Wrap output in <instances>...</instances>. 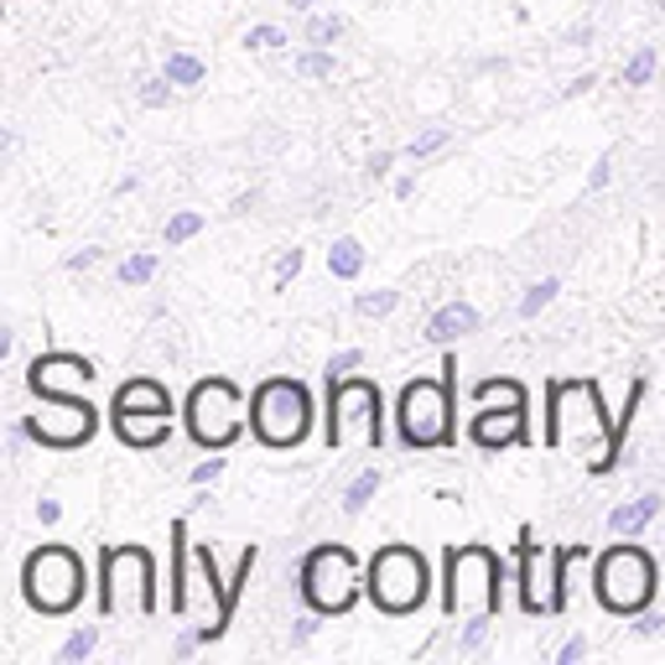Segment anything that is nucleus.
<instances>
[{"label": "nucleus", "instance_id": "f257e3e1", "mask_svg": "<svg viewBox=\"0 0 665 665\" xmlns=\"http://www.w3.org/2000/svg\"><path fill=\"white\" fill-rule=\"evenodd\" d=\"M458 354L443 359V375H416L395 395V437L411 453H437L458 447Z\"/></svg>", "mask_w": 665, "mask_h": 665}, {"label": "nucleus", "instance_id": "f03ea898", "mask_svg": "<svg viewBox=\"0 0 665 665\" xmlns=\"http://www.w3.org/2000/svg\"><path fill=\"white\" fill-rule=\"evenodd\" d=\"M505 578H510V567L499 562L495 547H484V541L447 547L443 551V614L447 619L499 614V603H505Z\"/></svg>", "mask_w": 665, "mask_h": 665}, {"label": "nucleus", "instance_id": "7ed1b4c3", "mask_svg": "<svg viewBox=\"0 0 665 665\" xmlns=\"http://www.w3.org/2000/svg\"><path fill=\"white\" fill-rule=\"evenodd\" d=\"M614 432V416L603 406V391L598 380H547V447L562 453V447H598L609 443Z\"/></svg>", "mask_w": 665, "mask_h": 665}, {"label": "nucleus", "instance_id": "20e7f679", "mask_svg": "<svg viewBox=\"0 0 665 665\" xmlns=\"http://www.w3.org/2000/svg\"><path fill=\"white\" fill-rule=\"evenodd\" d=\"M84 593H89V567L73 547L48 541V547L27 551V562H21V598H27L32 614L63 619L84 603Z\"/></svg>", "mask_w": 665, "mask_h": 665}, {"label": "nucleus", "instance_id": "39448f33", "mask_svg": "<svg viewBox=\"0 0 665 665\" xmlns=\"http://www.w3.org/2000/svg\"><path fill=\"white\" fill-rule=\"evenodd\" d=\"M250 432L260 447L291 453L312 432V391L297 375H271L250 391Z\"/></svg>", "mask_w": 665, "mask_h": 665}, {"label": "nucleus", "instance_id": "423d86ee", "mask_svg": "<svg viewBox=\"0 0 665 665\" xmlns=\"http://www.w3.org/2000/svg\"><path fill=\"white\" fill-rule=\"evenodd\" d=\"M364 593H370V603H375L380 614H391V619L416 614V609L432 598L427 557L416 547H406V541L380 547L375 557H370V572H364Z\"/></svg>", "mask_w": 665, "mask_h": 665}, {"label": "nucleus", "instance_id": "0eeeda50", "mask_svg": "<svg viewBox=\"0 0 665 665\" xmlns=\"http://www.w3.org/2000/svg\"><path fill=\"white\" fill-rule=\"evenodd\" d=\"M328 447H364L380 453L385 447V395L370 375H349L328 385Z\"/></svg>", "mask_w": 665, "mask_h": 665}, {"label": "nucleus", "instance_id": "6e6552de", "mask_svg": "<svg viewBox=\"0 0 665 665\" xmlns=\"http://www.w3.org/2000/svg\"><path fill=\"white\" fill-rule=\"evenodd\" d=\"M655 588H661L655 557H650L645 547H634L630 536H624L619 547L603 551V557H598V567H593V593H598V603H603L609 614H619V619L645 614L650 603H655Z\"/></svg>", "mask_w": 665, "mask_h": 665}, {"label": "nucleus", "instance_id": "1a4fd4ad", "mask_svg": "<svg viewBox=\"0 0 665 665\" xmlns=\"http://www.w3.org/2000/svg\"><path fill=\"white\" fill-rule=\"evenodd\" d=\"M297 593H302V603H308L312 614H323V619L349 614L359 603V593H364L354 551L339 547V541L312 547L308 557H302V567H297Z\"/></svg>", "mask_w": 665, "mask_h": 665}, {"label": "nucleus", "instance_id": "9d476101", "mask_svg": "<svg viewBox=\"0 0 665 665\" xmlns=\"http://www.w3.org/2000/svg\"><path fill=\"white\" fill-rule=\"evenodd\" d=\"M183 422H188V437L204 453H224L229 443H239V432L250 427V401L235 380L208 375L188 391V406H183Z\"/></svg>", "mask_w": 665, "mask_h": 665}, {"label": "nucleus", "instance_id": "9b49d317", "mask_svg": "<svg viewBox=\"0 0 665 665\" xmlns=\"http://www.w3.org/2000/svg\"><path fill=\"white\" fill-rule=\"evenodd\" d=\"M156 614V557L146 547L100 551V619Z\"/></svg>", "mask_w": 665, "mask_h": 665}, {"label": "nucleus", "instance_id": "f8f14e48", "mask_svg": "<svg viewBox=\"0 0 665 665\" xmlns=\"http://www.w3.org/2000/svg\"><path fill=\"white\" fill-rule=\"evenodd\" d=\"M37 447H58V453H73V447H89L94 432H100V411L89 406L84 395H42V411L37 416H21L17 422Z\"/></svg>", "mask_w": 665, "mask_h": 665}, {"label": "nucleus", "instance_id": "ddd939ff", "mask_svg": "<svg viewBox=\"0 0 665 665\" xmlns=\"http://www.w3.org/2000/svg\"><path fill=\"white\" fill-rule=\"evenodd\" d=\"M515 588H520V614L530 619H557V578H551V551L536 541V530L520 526L515 536Z\"/></svg>", "mask_w": 665, "mask_h": 665}, {"label": "nucleus", "instance_id": "4468645a", "mask_svg": "<svg viewBox=\"0 0 665 665\" xmlns=\"http://www.w3.org/2000/svg\"><path fill=\"white\" fill-rule=\"evenodd\" d=\"M94 359L69 354V349H52V354H37L27 364V391L42 401V395H84L94 385Z\"/></svg>", "mask_w": 665, "mask_h": 665}, {"label": "nucleus", "instance_id": "2eb2a0df", "mask_svg": "<svg viewBox=\"0 0 665 665\" xmlns=\"http://www.w3.org/2000/svg\"><path fill=\"white\" fill-rule=\"evenodd\" d=\"M468 443L478 453H505V447H530V406H474Z\"/></svg>", "mask_w": 665, "mask_h": 665}, {"label": "nucleus", "instance_id": "dca6fc26", "mask_svg": "<svg viewBox=\"0 0 665 665\" xmlns=\"http://www.w3.org/2000/svg\"><path fill=\"white\" fill-rule=\"evenodd\" d=\"M645 391H650V380L634 375V380H630V401H624V411L614 416V432H609V443H603L593 458H588V474H593V478H609L619 463H624V443H630V427H634V416H640V406H645Z\"/></svg>", "mask_w": 665, "mask_h": 665}, {"label": "nucleus", "instance_id": "f3484780", "mask_svg": "<svg viewBox=\"0 0 665 665\" xmlns=\"http://www.w3.org/2000/svg\"><path fill=\"white\" fill-rule=\"evenodd\" d=\"M110 427L125 447L152 453V447L172 443V411H110Z\"/></svg>", "mask_w": 665, "mask_h": 665}, {"label": "nucleus", "instance_id": "a211bd4d", "mask_svg": "<svg viewBox=\"0 0 665 665\" xmlns=\"http://www.w3.org/2000/svg\"><path fill=\"white\" fill-rule=\"evenodd\" d=\"M478 308L474 302H447V308H437L427 318V333L422 339L427 343H437V349H447V343H458V339H468V333H478Z\"/></svg>", "mask_w": 665, "mask_h": 665}, {"label": "nucleus", "instance_id": "6ab92c4d", "mask_svg": "<svg viewBox=\"0 0 665 665\" xmlns=\"http://www.w3.org/2000/svg\"><path fill=\"white\" fill-rule=\"evenodd\" d=\"M167 551H172V582H167V609L172 614H188V520H172L167 530Z\"/></svg>", "mask_w": 665, "mask_h": 665}, {"label": "nucleus", "instance_id": "aec40b11", "mask_svg": "<svg viewBox=\"0 0 665 665\" xmlns=\"http://www.w3.org/2000/svg\"><path fill=\"white\" fill-rule=\"evenodd\" d=\"M110 411H172V391L152 375H136L110 395Z\"/></svg>", "mask_w": 665, "mask_h": 665}, {"label": "nucleus", "instance_id": "412c9836", "mask_svg": "<svg viewBox=\"0 0 665 665\" xmlns=\"http://www.w3.org/2000/svg\"><path fill=\"white\" fill-rule=\"evenodd\" d=\"M661 510H665L661 495H634V499H624V505H614V510H609V530H614V536H630V541H634V536H645V526Z\"/></svg>", "mask_w": 665, "mask_h": 665}, {"label": "nucleus", "instance_id": "4be33fe9", "mask_svg": "<svg viewBox=\"0 0 665 665\" xmlns=\"http://www.w3.org/2000/svg\"><path fill=\"white\" fill-rule=\"evenodd\" d=\"M474 406H530V395L520 380H478Z\"/></svg>", "mask_w": 665, "mask_h": 665}, {"label": "nucleus", "instance_id": "5701e85b", "mask_svg": "<svg viewBox=\"0 0 665 665\" xmlns=\"http://www.w3.org/2000/svg\"><path fill=\"white\" fill-rule=\"evenodd\" d=\"M328 271L339 276V281H359V271H364V245H359L354 235L333 239V250H328Z\"/></svg>", "mask_w": 665, "mask_h": 665}, {"label": "nucleus", "instance_id": "b1692460", "mask_svg": "<svg viewBox=\"0 0 665 665\" xmlns=\"http://www.w3.org/2000/svg\"><path fill=\"white\" fill-rule=\"evenodd\" d=\"M162 73H167L177 89H198L208 79V69H204V58H193V52H167V63H162Z\"/></svg>", "mask_w": 665, "mask_h": 665}, {"label": "nucleus", "instance_id": "393cba45", "mask_svg": "<svg viewBox=\"0 0 665 665\" xmlns=\"http://www.w3.org/2000/svg\"><path fill=\"white\" fill-rule=\"evenodd\" d=\"M156 271H162V256L156 250H136V256H125L120 260V287H152Z\"/></svg>", "mask_w": 665, "mask_h": 665}, {"label": "nucleus", "instance_id": "a878e982", "mask_svg": "<svg viewBox=\"0 0 665 665\" xmlns=\"http://www.w3.org/2000/svg\"><path fill=\"white\" fill-rule=\"evenodd\" d=\"M94 650H100V624H79V630H73L69 640L58 645V655H52V661H58V665H79V661H89Z\"/></svg>", "mask_w": 665, "mask_h": 665}, {"label": "nucleus", "instance_id": "bb28decb", "mask_svg": "<svg viewBox=\"0 0 665 665\" xmlns=\"http://www.w3.org/2000/svg\"><path fill=\"white\" fill-rule=\"evenodd\" d=\"M380 484H385V474H380V468H364V474L343 489V515H364V510H370V499L380 495Z\"/></svg>", "mask_w": 665, "mask_h": 665}, {"label": "nucleus", "instance_id": "cd10ccee", "mask_svg": "<svg viewBox=\"0 0 665 665\" xmlns=\"http://www.w3.org/2000/svg\"><path fill=\"white\" fill-rule=\"evenodd\" d=\"M557 291H562V281H557V276H541V281H536V287H526V297H520V318H541V312L551 308V302H557Z\"/></svg>", "mask_w": 665, "mask_h": 665}, {"label": "nucleus", "instance_id": "c85d7f7f", "mask_svg": "<svg viewBox=\"0 0 665 665\" xmlns=\"http://www.w3.org/2000/svg\"><path fill=\"white\" fill-rule=\"evenodd\" d=\"M204 214H198V208H183V214H172L167 219V229H162V235H167V245H188V239H198L204 235Z\"/></svg>", "mask_w": 665, "mask_h": 665}, {"label": "nucleus", "instance_id": "c756f323", "mask_svg": "<svg viewBox=\"0 0 665 665\" xmlns=\"http://www.w3.org/2000/svg\"><path fill=\"white\" fill-rule=\"evenodd\" d=\"M395 308H401V291H359L354 297L359 318H391Z\"/></svg>", "mask_w": 665, "mask_h": 665}, {"label": "nucleus", "instance_id": "7c9ffc66", "mask_svg": "<svg viewBox=\"0 0 665 665\" xmlns=\"http://www.w3.org/2000/svg\"><path fill=\"white\" fill-rule=\"evenodd\" d=\"M655 63H661V52H655V48H640L630 63H624V84H630V89H645L650 79H655Z\"/></svg>", "mask_w": 665, "mask_h": 665}, {"label": "nucleus", "instance_id": "2f4dec72", "mask_svg": "<svg viewBox=\"0 0 665 665\" xmlns=\"http://www.w3.org/2000/svg\"><path fill=\"white\" fill-rule=\"evenodd\" d=\"M489 630H495V614H474V619H463V630H458V655H474L484 640H489Z\"/></svg>", "mask_w": 665, "mask_h": 665}, {"label": "nucleus", "instance_id": "473e14b6", "mask_svg": "<svg viewBox=\"0 0 665 665\" xmlns=\"http://www.w3.org/2000/svg\"><path fill=\"white\" fill-rule=\"evenodd\" d=\"M359 370H364V349H339V354L328 359V370H323V380H328V385H339V380L359 375Z\"/></svg>", "mask_w": 665, "mask_h": 665}, {"label": "nucleus", "instance_id": "72a5a7b5", "mask_svg": "<svg viewBox=\"0 0 665 665\" xmlns=\"http://www.w3.org/2000/svg\"><path fill=\"white\" fill-rule=\"evenodd\" d=\"M276 48H287V32L271 27V21H260V27L245 32V52H276Z\"/></svg>", "mask_w": 665, "mask_h": 665}, {"label": "nucleus", "instance_id": "f704fd0d", "mask_svg": "<svg viewBox=\"0 0 665 665\" xmlns=\"http://www.w3.org/2000/svg\"><path fill=\"white\" fill-rule=\"evenodd\" d=\"M297 73L302 79H333V48H308L297 58Z\"/></svg>", "mask_w": 665, "mask_h": 665}, {"label": "nucleus", "instance_id": "c9c22d12", "mask_svg": "<svg viewBox=\"0 0 665 665\" xmlns=\"http://www.w3.org/2000/svg\"><path fill=\"white\" fill-rule=\"evenodd\" d=\"M343 32H349V27H343V17H312L308 21V42H312V48H333Z\"/></svg>", "mask_w": 665, "mask_h": 665}, {"label": "nucleus", "instance_id": "e433bc0d", "mask_svg": "<svg viewBox=\"0 0 665 665\" xmlns=\"http://www.w3.org/2000/svg\"><path fill=\"white\" fill-rule=\"evenodd\" d=\"M141 104H146V110H167V104H172V79H167V73L141 79Z\"/></svg>", "mask_w": 665, "mask_h": 665}, {"label": "nucleus", "instance_id": "4c0bfd02", "mask_svg": "<svg viewBox=\"0 0 665 665\" xmlns=\"http://www.w3.org/2000/svg\"><path fill=\"white\" fill-rule=\"evenodd\" d=\"M443 146H447V131H443V125H432V131H422V136H411L406 156H411V162H422V156H437Z\"/></svg>", "mask_w": 665, "mask_h": 665}, {"label": "nucleus", "instance_id": "58836bf2", "mask_svg": "<svg viewBox=\"0 0 665 665\" xmlns=\"http://www.w3.org/2000/svg\"><path fill=\"white\" fill-rule=\"evenodd\" d=\"M302 260H308V256H302L297 245H291V250H287L281 260H276V291H287L291 281H297V271H302Z\"/></svg>", "mask_w": 665, "mask_h": 665}, {"label": "nucleus", "instance_id": "ea45409f", "mask_svg": "<svg viewBox=\"0 0 665 665\" xmlns=\"http://www.w3.org/2000/svg\"><path fill=\"white\" fill-rule=\"evenodd\" d=\"M224 468H229L224 458H204V463H198V468L188 474V484H193V489H208L214 478H224Z\"/></svg>", "mask_w": 665, "mask_h": 665}, {"label": "nucleus", "instance_id": "a19ab883", "mask_svg": "<svg viewBox=\"0 0 665 665\" xmlns=\"http://www.w3.org/2000/svg\"><path fill=\"white\" fill-rule=\"evenodd\" d=\"M318 619H323V614H312V609H308V614L291 619V650H302L312 634H318Z\"/></svg>", "mask_w": 665, "mask_h": 665}, {"label": "nucleus", "instance_id": "79ce46f5", "mask_svg": "<svg viewBox=\"0 0 665 665\" xmlns=\"http://www.w3.org/2000/svg\"><path fill=\"white\" fill-rule=\"evenodd\" d=\"M609 177H614V156H598L593 172H588V193H603L609 188Z\"/></svg>", "mask_w": 665, "mask_h": 665}, {"label": "nucleus", "instance_id": "37998d69", "mask_svg": "<svg viewBox=\"0 0 665 665\" xmlns=\"http://www.w3.org/2000/svg\"><path fill=\"white\" fill-rule=\"evenodd\" d=\"M204 650V640H198V630H188V634H177V645H172V661H193Z\"/></svg>", "mask_w": 665, "mask_h": 665}, {"label": "nucleus", "instance_id": "c03bdc74", "mask_svg": "<svg viewBox=\"0 0 665 665\" xmlns=\"http://www.w3.org/2000/svg\"><path fill=\"white\" fill-rule=\"evenodd\" d=\"M582 655H588V640H582V634H572V640L557 650V665H578Z\"/></svg>", "mask_w": 665, "mask_h": 665}, {"label": "nucleus", "instance_id": "a18cd8bd", "mask_svg": "<svg viewBox=\"0 0 665 665\" xmlns=\"http://www.w3.org/2000/svg\"><path fill=\"white\" fill-rule=\"evenodd\" d=\"M661 630H665V614H634V634L640 640H655Z\"/></svg>", "mask_w": 665, "mask_h": 665}, {"label": "nucleus", "instance_id": "49530a36", "mask_svg": "<svg viewBox=\"0 0 665 665\" xmlns=\"http://www.w3.org/2000/svg\"><path fill=\"white\" fill-rule=\"evenodd\" d=\"M391 167H395V152H375V156H370V167H364V172H370L375 183H385V177H391Z\"/></svg>", "mask_w": 665, "mask_h": 665}, {"label": "nucleus", "instance_id": "de8ad7c7", "mask_svg": "<svg viewBox=\"0 0 665 665\" xmlns=\"http://www.w3.org/2000/svg\"><path fill=\"white\" fill-rule=\"evenodd\" d=\"M89 266H100V245H84L79 256H69V271H89Z\"/></svg>", "mask_w": 665, "mask_h": 665}, {"label": "nucleus", "instance_id": "09e8293b", "mask_svg": "<svg viewBox=\"0 0 665 665\" xmlns=\"http://www.w3.org/2000/svg\"><path fill=\"white\" fill-rule=\"evenodd\" d=\"M37 520H42V526H58V520H63V505H58V499H37Z\"/></svg>", "mask_w": 665, "mask_h": 665}, {"label": "nucleus", "instance_id": "8fccbe9b", "mask_svg": "<svg viewBox=\"0 0 665 665\" xmlns=\"http://www.w3.org/2000/svg\"><path fill=\"white\" fill-rule=\"evenodd\" d=\"M567 42H578V48H588V42H593V27H588V21H582V27H572V32H567Z\"/></svg>", "mask_w": 665, "mask_h": 665}, {"label": "nucleus", "instance_id": "3c124183", "mask_svg": "<svg viewBox=\"0 0 665 665\" xmlns=\"http://www.w3.org/2000/svg\"><path fill=\"white\" fill-rule=\"evenodd\" d=\"M598 84V73H582V79H572V84H567V94H582V89H593Z\"/></svg>", "mask_w": 665, "mask_h": 665}, {"label": "nucleus", "instance_id": "603ef678", "mask_svg": "<svg viewBox=\"0 0 665 665\" xmlns=\"http://www.w3.org/2000/svg\"><path fill=\"white\" fill-rule=\"evenodd\" d=\"M291 11H312V6H318V0H287Z\"/></svg>", "mask_w": 665, "mask_h": 665}, {"label": "nucleus", "instance_id": "864d4df0", "mask_svg": "<svg viewBox=\"0 0 665 665\" xmlns=\"http://www.w3.org/2000/svg\"><path fill=\"white\" fill-rule=\"evenodd\" d=\"M655 6H661V11H665V0H655Z\"/></svg>", "mask_w": 665, "mask_h": 665}]
</instances>
